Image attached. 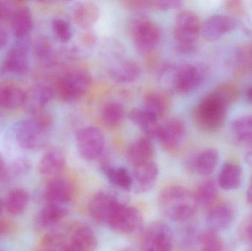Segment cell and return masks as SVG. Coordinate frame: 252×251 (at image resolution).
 <instances>
[{"instance_id":"6da1fadb","label":"cell","mask_w":252,"mask_h":251,"mask_svg":"<svg viewBox=\"0 0 252 251\" xmlns=\"http://www.w3.org/2000/svg\"><path fill=\"white\" fill-rule=\"evenodd\" d=\"M226 86L218 88L204 97L194 111L195 125L201 131L213 133L219 130L226 119L228 108L235 93Z\"/></svg>"},{"instance_id":"7a4b0ae2","label":"cell","mask_w":252,"mask_h":251,"mask_svg":"<svg viewBox=\"0 0 252 251\" xmlns=\"http://www.w3.org/2000/svg\"><path fill=\"white\" fill-rule=\"evenodd\" d=\"M52 125L51 116L41 112L16 122L13 128V134L16 141L22 148L41 150L48 142Z\"/></svg>"},{"instance_id":"3957f363","label":"cell","mask_w":252,"mask_h":251,"mask_svg":"<svg viewBox=\"0 0 252 251\" xmlns=\"http://www.w3.org/2000/svg\"><path fill=\"white\" fill-rule=\"evenodd\" d=\"M161 213L175 222H185L192 218L196 209L195 196L182 187H167L159 195Z\"/></svg>"},{"instance_id":"277c9868","label":"cell","mask_w":252,"mask_h":251,"mask_svg":"<svg viewBox=\"0 0 252 251\" xmlns=\"http://www.w3.org/2000/svg\"><path fill=\"white\" fill-rule=\"evenodd\" d=\"M201 29V24L196 13L191 10L179 12L173 32L176 49L182 53L193 52L198 44Z\"/></svg>"},{"instance_id":"5b68a950","label":"cell","mask_w":252,"mask_h":251,"mask_svg":"<svg viewBox=\"0 0 252 251\" xmlns=\"http://www.w3.org/2000/svg\"><path fill=\"white\" fill-rule=\"evenodd\" d=\"M92 84L93 77L88 71L80 69L69 71L58 81V95L63 102L75 103L88 92Z\"/></svg>"},{"instance_id":"8992f818","label":"cell","mask_w":252,"mask_h":251,"mask_svg":"<svg viewBox=\"0 0 252 251\" xmlns=\"http://www.w3.org/2000/svg\"><path fill=\"white\" fill-rule=\"evenodd\" d=\"M133 43L142 51H151L161 39V29L154 21L145 17L133 19L130 25Z\"/></svg>"},{"instance_id":"52a82bcc","label":"cell","mask_w":252,"mask_h":251,"mask_svg":"<svg viewBox=\"0 0 252 251\" xmlns=\"http://www.w3.org/2000/svg\"><path fill=\"white\" fill-rule=\"evenodd\" d=\"M77 147L83 159L93 161L103 154L105 138L99 128L94 126L85 127L77 133Z\"/></svg>"},{"instance_id":"ba28073f","label":"cell","mask_w":252,"mask_h":251,"mask_svg":"<svg viewBox=\"0 0 252 251\" xmlns=\"http://www.w3.org/2000/svg\"><path fill=\"white\" fill-rule=\"evenodd\" d=\"M142 221V215L136 208L120 203L109 218L107 225L115 232L127 234L136 231Z\"/></svg>"},{"instance_id":"9c48e42d","label":"cell","mask_w":252,"mask_h":251,"mask_svg":"<svg viewBox=\"0 0 252 251\" xmlns=\"http://www.w3.org/2000/svg\"><path fill=\"white\" fill-rule=\"evenodd\" d=\"M27 41L17 40L7 51L0 66L3 73L21 75L27 72L29 66V46Z\"/></svg>"},{"instance_id":"30bf717a","label":"cell","mask_w":252,"mask_h":251,"mask_svg":"<svg viewBox=\"0 0 252 251\" xmlns=\"http://www.w3.org/2000/svg\"><path fill=\"white\" fill-rule=\"evenodd\" d=\"M143 251H173V232L164 223L155 222L147 228Z\"/></svg>"},{"instance_id":"8fae6325","label":"cell","mask_w":252,"mask_h":251,"mask_svg":"<svg viewBox=\"0 0 252 251\" xmlns=\"http://www.w3.org/2000/svg\"><path fill=\"white\" fill-rule=\"evenodd\" d=\"M202 80V72L198 66L191 63H185L175 71L173 85L178 92L189 94L200 86Z\"/></svg>"},{"instance_id":"7c38bea8","label":"cell","mask_w":252,"mask_h":251,"mask_svg":"<svg viewBox=\"0 0 252 251\" xmlns=\"http://www.w3.org/2000/svg\"><path fill=\"white\" fill-rule=\"evenodd\" d=\"M186 134L185 122L180 119L173 118L160 125L157 139L168 151L177 149L183 141Z\"/></svg>"},{"instance_id":"4fadbf2b","label":"cell","mask_w":252,"mask_h":251,"mask_svg":"<svg viewBox=\"0 0 252 251\" xmlns=\"http://www.w3.org/2000/svg\"><path fill=\"white\" fill-rule=\"evenodd\" d=\"M61 251H94L97 247V238L92 228L83 224L72 227L69 237Z\"/></svg>"},{"instance_id":"5bb4252c","label":"cell","mask_w":252,"mask_h":251,"mask_svg":"<svg viewBox=\"0 0 252 251\" xmlns=\"http://www.w3.org/2000/svg\"><path fill=\"white\" fill-rule=\"evenodd\" d=\"M53 96V91L50 85L44 83H37L25 92L23 107L31 114H38L43 112Z\"/></svg>"},{"instance_id":"9a60e30c","label":"cell","mask_w":252,"mask_h":251,"mask_svg":"<svg viewBox=\"0 0 252 251\" xmlns=\"http://www.w3.org/2000/svg\"><path fill=\"white\" fill-rule=\"evenodd\" d=\"M237 22L233 18L225 15H215L201 25V34L208 41L219 40L236 28Z\"/></svg>"},{"instance_id":"2e32d148","label":"cell","mask_w":252,"mask_h":251,"mask_svg":"<svg viewBox=\"0 0 252 251\" xmlns=\"http://www.w3.org/2000/svg\"><path fill=\"white\" fill-rule=\"evenodd\" d=\"M120 203L112 195L104 192L97 193L90 203V217L97 223L107 224L111 215Z\"/></svg>"},{"instance_id":"e0dca14e","label":"cell","mask_w":252,"mask_h":251,"mask_svg":"<svg viewBox=\"0 0 252 251\" xmlns=\"http://www.w3.org/2000/svg\"><path fill=\"white\" fill-rule=\"evenodd\" d=\"M158 175V168L154 161L133 167L132 190L136 193H147L154 187Z\"/></svg>"},{"instance_id":"ac0fdd59","label":"cell","mask_w":252,"mask_h":251,"mask_svg":"<svg viewBox=\"0 0 252 251\" xmlns=\"http://www.w3.org/2000/svg\"><path fill=\"white\" fill-rule=\"evenodd\" d=\"M72 186L63 178H54L47 184L44 191V199L47 203L64 206L72 200Z\"/></svg>"},{"instance_id":"d6986e66","label":"cell","mask_w":252,"mask_h":251,"mask_svg":"<svg viewBox=\"0 0 252 251\" xmlns=\"http://www.w3.org/2000/svg\"><path fill=\"white\" fill-rule=\"evenodd\" d=\"M66 156L59 148H51L47 150L40 159V172L44 176L57 178L66 167Z\"/></svg>"},{"instance_id":"ffe728a7","label":"cell","mask_w":252,"mask_h":251,"mask_svg":"<svg viewBox=\"0 0 252 251\" xmlns=\"http://www.w3.org/2000/svg\"><path fill=\"white\" fill-rule=\"evenodd\" d=\"M234 219L235 212L230 205H219L209 212L207 225L210 231L219 233L228 229L232 225Z\"/></svg>"},{"instance_id":"44dd1931","label":"cell","mask_w":252,"mask_h":251,"mask_svg":"<svg viewBox=\"0 0 252 251\" xmlns=\"http://www.w3.org/2000/svg\"><path fill=\"white\" fill-rule=\"evenodd\" d=\"M154 147L151 139L145 137L138 139L127 149V159L132 166L152 162Z\"/></svg>"},{"instance_id":"7402d4cb","label":"cell","mask_w":252,"mask_h":251,"mask_svg":"<svg viewBox=\"0 0 252 251\" xmlns=\"http://www.w3.org/2000/svg\"><path fill=\"white\" fill-rule=\"evenodd\" d=\"M219 162V152L216 149L209 148L193 156L189 160L188 166L194 172L207 176L216 170Z\"/></svg>"},{"instance_id":"603a6c76","label":"cell","mask_w":252,"mask_h":251,"mask_svg":"<svg viewBox=\"0 0 252 251\" xmlns=\"http://www.w3.org/2000/svg\"><path fill=\"white\" fill-rule=\"evenodd\" d=\"M10 24L16 40L28 39L33 28V19L29 7L27 6L17 7Z\"/></svg>"},{"instance_id":"cb8c5ba5","label":"cell","mask_w":252,"mask_h":251,"mask_svg":"<svg viewBox=\"0 0 252 251\" xmlns=\"http://www.w3.org/2000/svg\"><path fill=\"white\" fill-rule=\"evenodd\" d=\"M129 119L149 139L158 137L160 124L158 119L143 109H133L128 114Z\"/></svg>"},{"instance_id":"d4e9b609","label":"cell","mask_w":252,"mask_h":251,"mask_svg":"<svg viewBox=\"0 0 252 251\" xmlns=\"http://www.w3.org/2000/svg\"><path fill=\"white\" fill-rule=\"evenodd\" d=\"M72 15L78 26L83 29H90L98 21L100 10L94 3L84 1L74 6Z\"/></svg>"},{"instance_id":"484cf974","label":"cell","mask_w":252,"mask_h":251,"mask_svg":"<svg viewBox=\"0 0 252 251\" xmlns=\"http://www.w3.org/2000/svg\"><path fill=\"white\" fill-rule=\"evenodd\" d=\"M25 92L21 87L8 83L0 84V109L13 110L23 106Z\"/></svg>"},{"instance_id":"4316f807","label":"cell","mask_w":252,"mask_h":251,"mask_svg":"<svg viewBox=\"0 0 252 251\" xmlns=\"http://www.w3.org/2000/svg\"><path fill=\"white\" fill-rule=\"evenodd\" d=\"M241 181L242 169L239 165L227 162L221 167L217 183L222 190L226 191L238 190L241 186Z\"/></svg>"},{"instance_id":"83f0119b","label":"cell","mask_w":252,"mask_h":251,"mask_svg":"<svg viewBox=\"0 0 252 251\" xmlns=\"http://www.w3.org/2000/svg\"><path fill=\"white\" fill-rule=\"evenodd\" d=\"M68 211L62 205L47 203L37 215L35 223L41 229L54 226L67 215Z\"/></svg>"},{"instance_id":"f1b7e54d","label":"cell","mask_w":252,"mask_h":251,"mask_svg":"<svg viewBox=\"0 0 252 251\" xmlns=\"http://www.w3.org/2000/svg\"><path fill=\"white\" fill-rule=\"evenodd\" d=\"M141 69L139 64L133 60L121 62L111 70L112 79L120 84H130L139 79Z\"/></svg>"},{"instance_id":"f546056e","label":"cell","mask_w":252,"mask_h":251,"mask_svg":"<svg viewBox=\"0 0 252 251\" xmlns=\"http://www.w3.org/2000/svg\"><path fill=\"white\" fill-rule=\"evenodd\" d=\"M170 106V100L165 94L159 91L148 93L144 99V110L161 119L165 115Z\"/></svg>"},{"instance_id":"4dcf8cb0","label":"cell","mask_w":252,"mask_h":251,"mask_svg":"<svg viewBox=\"0 0 252 251\" xmlns=\"http://www.w3.org/2000/svg\"><path fill=\"white\" fill-rule=\"evenodd\" d=\"M231 134L241 144L252 143V115H243L234 119L231 125Z\"/></svg>"},{"instance_id":"1f68e13d","label":"cell","mask_w":252,"mask_h":251,"mask_svg":"<svg viewBox=\"0 0 252 251\" xmlns=\"http://www.w3.org/2000/svg\"><path fill=\"white\" fill-rule=\"evenodd\" d=\"M29 200L30 196L26 190L15 189L6 196L4 206L10 215H19L25 212Z\"/></svg>"},{"instance_id":"d6a6232c","label":"cell","mask_w":252,"mask_h":251,"mask_svg":"<svg viewBox=\"0 0 252 251\" xmlns=\"http://www.w3.org/2000/svg\"><path fill=\"white\" fill-rule=\"evenodd\" d=\"M126 116L124 106L118 102H109L102 108L101 119L108 128H116L119 126Z\"/></svg>"},{"instance_id":"836d02e7","label":"cell","mask_w":252,"mask_h":251,"mask_svg":"<svg viewBox=\"0 0 252 251\" xmlns=\"http://www.w3.org/2000/svg\"><path fill=\"white\" fill-rule=\"evenodd\" d=\"M109 182L125 191H130L133 187V178L131 174L125 167H107L103 169Z\"/></svg>"},{"instance_id":"e575fe53","label":"cell","mask_w":252,"mask_h":251,"mask_svg":"<svg viewBox=\"0 0 252 251\" xmlns=\"http://www.w3.org/2000/svg\"><path fill=\"white\" fill-rule=\"evenodd\" d=\"M218 183L214 180L208 179L203 181L197 188L195 196L197 204L207 206L214 201L217 197Z\"/></svg>"},{"instance_id":"d590c367","label":"cell","mask_w":252,"mask_h":251,"mask_svg":"<svg viewBox=\"0 0 252 251\" xmlns=\"http://www.w3.org/2000/svg\"><path fill=\"white\" fill-rule=\"evenodd\" d=\"M52 29L56 38L62 43L70 41L73 35L70 24L61 18L53 19L52 22Z\"/></svg>"},{"instance_id":"8d00e7d4","label":"cell","mask_w":252,"mask_h":251,"mask_svg":"<svg viewBox=\"0 0 252 251\" xmlns=\"http://www.w3.org/2000/svg\"><path fill=\"white\" fill-rule=\"evenodd\" d=\"M218 233L207 230L198 237L199 243L202 246L201 251H222L223 244L218 236Z\"/></svg>"},{"instance_id":"74e56055","label":"cell","mask_w":252,"mask_h":251,"mask_svg":"<svg viewBox=\"0 0 252 251\" xmlns=\"http://www.w3.org/2000/svg\"><path fill=\"white\" fill-rule=\"evenodd\" d=\"M34 54L37 58L43 61L50 60L53 56V50L51 44L46 38H39L34 44Z\"/></svg>"},{"instance_id":"f35d334b","label":"cell","mask_w":252,"mask_h":251,"mask_svg":"<svg viewBox=\"0 0 252 251\" xmlns=\"http://www.w3.org/2000/svg\"><path fill=\"white\" fill-rule=\"evenodd\" d=\"M182 4V1L176 0H148V10H173Z\"/></svg>"},{"instance_id":"ab89813d","label":"cell","mask_w":252,"mask_h":251,"mask_svg":"<svg viewBox=\"0 0 252 251\" xmlns=\"http://www.w3.org/2000/svg\"><path fill=\"white\" fill-rule=\"evenodd\" d=\"M16 8L17 7L12 1H0V27L10 23Z\"/></svg>"},{"instance_id":"60d3db41","label":"cell","mask_w":252,"mask_h":251,"mask_svg":"<svg viewBox=\"0 0 252 251\" xmlns=\"http://www.w3.org/2000/svg\"><path fill=\"white\" fill-rule=\"evenodd\" d=\"M31 169V161L25 158L16 159L10 168V173L15 176H23L27 175Z\"/></svg>"},{"instance_id":"b9f144b4","label":"cell","mask_w":252,"mask_h":251,"mask_svg":"<svg viewBox=\"0 0 252 251\" xmlns=\"http://www.w3.org/2000/svg\"><path fill=\"white\" fill-rule=\"evenodd\" d=\"M8 41V33L4 27H0V51L5 47Z\"/></svg>"},{"instance_id":"7bdbcfd3","label":"cell","mask_w":252,"mask_h":251,"mask_svg":"<svg viewBox=\"0 0 252 251\" xmlns=\"http://www.w3.org/2000/svg\"><path fill=\"white\" fill-rule=\"evenodd\" d=\"M7 169L2 155L0 153V180L4 179L7 176Z\"/></svg>"},{"instance_id":"ee69618b","label":"cell","mask_w":252,"mask_h":251,"mask_svg":"<svg viewBox=\"0 0 252 251\" xmlns=\"http://www.w3.org/2000/svg\"><path fill=\"white\" fill-rule=\"evenodd\" d=\"M244 97L246 100L250 104H252V84L247 85L244 91Z\"/></svg>"},{"instance_id":"f6af8a7d","label":"cell","mask_w":252,"mask_h":251,"mask_svg":"<svg viewBox=\"0 0 252 251\" xmlns=\"http://www.w3.org/2000/svg\"><path fill=\"white\" fill-rule=\"evenodd\" d=\"M8 229V225L7 223L0 218V236L4 234Z\"/></svg>"},{"instance_id":"bcb514c9","label":"cell","mask_w":252,"mask_h":251,"mask_svg":"<svg viewBox=\"0 0 252 251\" xmlns=\"http://www.w3.org/2000/svg\"><path fill=\"white\" fill-rule=\"evenodd\" d=\"M247 198L249 203L252 204V176L251 180H250V185H249L248 189H247Z\"/></svg>"},{"instance_id":"7dc6e473","label":"cell","mask_w":252,"mask_h":251,"mask_svg":"<svg viewBox=\"0 0 252 251\" xmlns=\"http://www.w3.org/2000/svg\"><path fill=\"white\" fill-rule=\"evenodd\" d=\"M247 231H248V234L250 236V239L252 240V223L249 225Z\"/></svg>"},{"instance_id":"c3c4849f","label":"cell","mask_w":252,"mask_h":251,"mask_svg":"<svg viewBox=\"0 0 252 251\" xmlns=\"http://www.w3.org/2000/svg\"><path fill=\"white\" fill-rule=\"evenodd\" d=\"M3 209V203L1 200H0V218H1V212H2Z\"/></svg>"},{"instance_id":"681fc988","label":"cell","mask_w":252,"mask_h":251,"mask_svg":"<svg viewBox=\"0 0 252 251\" xmlns=\"http://www.w3.org/2000/svg\"><path fill=\"white\" fill-rule=\"evenodd\" d=\"M43 251H53V250H50V249H47V250Z\"/></svg>"}]
</instances>
